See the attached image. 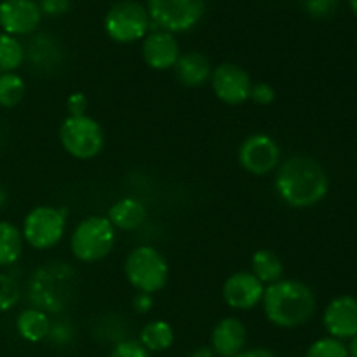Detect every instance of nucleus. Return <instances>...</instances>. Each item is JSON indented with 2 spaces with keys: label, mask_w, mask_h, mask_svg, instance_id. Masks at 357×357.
Masks as SVG:
<instances>
[{
  "label": "nucleus",
  "mask_w": 357,
  "mask_h": 357,
  "mask_svg": "<svg viewBox=\"0 0 357 357\" xmlns=\"http://www.w3.org/2000/svg\"><path fill=\"white\" fill-rule=\"evenodd\" d=\"M274 188L279 199L291 208H312L326 197L330 180L317 160L295 155L279 164Z\"/></svg>",
  "instance_id": "f257e3e1"
},
{
  "label": "nucleus",
  "mask_w": 357,
  "mask_h": 357,
  "mask_svg": "<svg viewBox=\"0 0 357 357\" xmlns=\"http://www.w3.org/2000/svg\"><path fill=\"white\" fill-rule=\"evenodd\" d=\"M265 317L278 328H298L309 323L317 307L316 295L305 282L295 279H281L265 288Z\"/></svg>",
  "instance_id": "f03ea898"
},
{
  "label": "nucleus",
  "mask_w": 357,
  "mask_h": 357,
  "mask_svg": "<svg viewBox=\"0 0 357 357\" xmlns=\"http://www.w3.org/2000/svg\"><path fill=\"white\" fill-rule=\"evenodd\" d=\"M79 279L75 268L63 261H51L31 274L28 281V300L33 309L49 316H59L70 309L75 300Z\"/></svg>",
  "instance_id": "7ed1b4c3"
},
{
  "label": "nucleus",
  "mask_w": 357,
  "mask_h": 357,
  "mask_svg": "<svg viewBox=\"0 0 357 357\" xmlns=\"http://www.w3.org/2000/svg\"><path fill=\"white\" fill-rule=\"evenodd\" d=\"M124 275L136 291L153 295L167 284L169 265L159 250L138 246L126 258Z\"/></svg>",
  "instance_id": "20e7f679"
},
{
  "label": "nucleus",
  "mask_w": 357,
  "mask_h": 357,
  "mask_svg": "<svg viewBox=\"0 0 357 357\" xmlns=\"http://www.w3.org/2000/svg\"><path fill=\"white\" fill-rule=\"evenodd\" d=\"M115 244V229L107 216H87L73 230L70 250L82 264H96L110 255Z\"/></svg>",
  "instance_id": "39448f33"
},
{
  "label": "nucleus",
  "mask_w": 357,
  "mask_h": 357,
  "mask_svg": "<svg viewBox=\"0 0 357 357\" xmlns=\"http://www.w3.org/2000/svg\"><path fill=\"white\" fill-rule=\"evenodd\" d=\"M59 142L73 159L91 160L103 150L105 131L89 115H68L59 128Z\"/></svg>",
  "instance_id": "423d86ee"
},
{
  "label": "nucleus",
  "mask_w": 357,
  "mask_h": 357,
  "mask_svg": "<svg viewBox=\"0 0 357 357\" xmlns=\"http://www.w3.org/2000/svg\"><path fill=\"white\" fill-rule=\"evenodd\" d=\"M66 216L68 213L65 208L37 206L24 216L21 230L23 241L33 250H51L65 236Z\"/></svg>",
  "instance_id": "0eeeda50"
},
{
  "label": "nucleus",
  "mask_w": 357,
  "mask_h": 357,
  "mask_svg": "<svg viewBox=\"0 0 357 357\" xmlns=\"http://www.w3.org/2000/svg\"><path fill=\"white\" fill-rule=\"evenodd\" d=\"M150 28L149 10L138 2L124 0L112 7L105 16V31L119 44H131L146 37Z\"/></svg>",
  "instance_id": "6e6552de"
},
{
  "label": "nucleus",
  "mask_w": 357,
  "mask_h": 357,
  "mask_svg": "<svg viewBox=\"0 0 357 357\" xmlns=\"http://www.w3.org/2000/svg\"><path fill=\"white\" fill-rule=\"evenodd\" d=\"M204 13V0H149L150 20L169 33L190 30L202 20Z\"/></svg>",
  "instance_id": "1a4fd4ad"
},
{
  "label": "nucleus",
  "mask_w": 357,
  "mask_h": 357,
  "mask_svg": "<svg viewBox=\"0 0 357 357\" xmlns=\"http://www.w3.org/2000/svg\"><path fill=\"white\" fill-rule=\"evenodd\" d=\"M239 164L250 174L265 176L278 169L281 164V149L272 136L257 132L241 143Z\"/></svg>",
  "instance_id": "9d476101"
},
{
  "label": "nucleus",
  "mask_w": 357,
  "mask_h": 357,
  "mask_svg": "<svg viewBox=\"0 0 357 357\" xmlns=\"http://www.w3.org/2000/svg\"><path fill=\"white\" fill-rule=\"evenodd\" d=\"M211 86L215 96L227 105H243L250 100L251 77L243 66L222 63L211 72Z\"/></svg>",
  "instance_id": "9b49d317"
},
{
  "label": "nucleus",
  "mask_w": 357,
  "mask_h": 357,
  "mask_svg": "<svg viewBox=\"0 0 357 357\" xmlns=\"http://www.w3.org/2000/svg\"><path fill=\"white\" fill-rule=\"evenodd\" d=\"M42 13L33 0H3L0 3V26L7 35L33 33L40 23Z\"/></svg>",
  "instance_id": "f8f14e48"
},
{
  "label": "nucleus",
  "mask_w": 357,
  "mask_h": 357,
  "mask_svg": "<svg viewBox=\"0 0 357 357\" xmlns=\"http://www.w3.org/2000/svg\"><path fill=\"white\" fill-rule=\"evenodd\" d=\"M265 284L251 272H236L223 284V300L234 310H251L261 303Z\"/></svg>",
  "instance_id": "ddd939ff"
},
{
  "label": "nucleus",
  "mask_w": 357,
  "mask_h": 357,
  "mask_svg": "<svg viewBox=\"0 0 357 357\" xmlns=\"http://www.w3.org/2000/svg\"><path fill=\"white\" fill-rule=\"evenodd\" d=\"M323 324L330 337L345 340L357 335V298L351 295L337 296L328 303Z\"/></svg>",
  "instance_id": "4468645a"
},
{
  "label": "nucleus",
  "mask_w": 357,
  "mask_h": 357,
  "mask_svg": "<svg viewBox=\"0 0 357 357\" xmlns=\"http://www.w3.org/2000/svg\"><path fill=\"white\" fill-rule=\"evenodd\" d=\"M142 54L146 65L153 70H169L174 68L178 58H180V45L173 33L164 30L150 31L143 38Z\"/></svg>",
  "instance_id": "2eb2a0df"
},
{
  "label": "nucleus",
  "mask_w": 357,
  "mask_h": 357,
  "mask_svg": "<svg viewBox=\"0 0 357 357\" xmlns=\"http://www.w3.org/2000/svg\"><path fill=\"white\" fill-rule=\"evenodd\" d=\"M248 342V330L237 317H223L216 323L211 333V345L215 356L236 357L244 351Z\"/></svg>",
  "instance_id": "dca6fc26"
},
{
  "label": "nucleus",
  "mask_w": 357,
  "mask_h": 357,
  "mask_svg": "<svg viewBox=\"0 0 357 357\" xmlns=\"http://www.w3.org/2000/svg\"><path fill=\"white\" fill-rule=\"evenodd\" d=\"M24 58L31 68L40 73H51L61 65V49L51 35H35L24 49Z\"/></svg>",
  "instance_id": "f3484780"
},
{
  "label": "nucleus",
  "mask_w": 357,
  "mask_h": 357,
  "mask_svg": "<svg viewBox=\"0 0 357 357\" xmlns=\"http://www.w3.org/2000/svg\"><path fill=\"white\" fill-rule=\"evenodd\" d=\"M211 63L202 52H185L180 54L174 73L181 86L185 87H201L211 79Z\"/></svg>",
  "instance_id": "a211bd4d"
},
{
  "label": "nucleus",
  "mask_w": 357,
  "mask_h": 357,
  "mask_svg": "<svg viewBox=\"0 0 357 357\" xmlns=\"http://www.w3.org/2000/svg\"><path fill=\"white\" fill-rule=\"evenodd\" d=\"M107 218L115 230L119 229L124 232H131L143 225V222L146 220V208L142 201L135 197L119 199L110 206Z\"/></svg>",
  "instance_id": "6ab92c4d"
},
{
  "label": "nucleus",
  "mask_w": 357,
  "mask_h": 357,
  "mask_svg": "<svg viewBox=\"0 0 357 357\" xmlns=\"http://www.w3.org/2000/svg\"><path fill=\"white\" fill-rule=\"evenodd\" d=\"M51 323L49 316L42 310L28 307V309L21 310V314L16 319V330L23 340L37 344L47 338L49 330H51Z\"/></svg>",
  "instance_id": "aec40b11"
},
{
  "label": "nucleus",
  "mask_w": 357,
  "mask_h": 357,
  "mask_svg": "<svg viewBox=\"0 0 357 357\" xmlns=\"http://www.w3.org/2000/svg\"><path fill=\"white\" fill-rule=\"evenodd\" d=\"M251 274L261 282V284H274L281 281L284 274V265L281 258L271 250H258L251 257Z\"/></svg>",
  "instance_id": "412c9836"
},
{
  "label": "nucleus",
  "mask_w": 357,
  "mask_h": 357,
  "mask_svg": "<svg viewBox=\"0 0 357 357\" xmlns=\"http://www.w3.org/2000/svg\"><path fill=\"white\" fill-rule=\"evenodd\" d=\"M139 344L152 354V352H164L174 344V330L169 323L162 319L150 321L139 331Z\"/></svg>",
  "instance_id": "4be33fe9"
},
{
  "label": "nucleus",
  "mask_w": 357,
  "mask_h": 357,
  "mask_svg": "<svg viewBox=\"0 0 357 357\" xmlns=\"http://www.w3.org/2000/svg\"><path fill=\"white\" fill-rule=\"evenodd\" d=\"M23 236L16 225L0 222V267H10L23 253Z\"/></svg>",
  "instance_id": "5701e85b"
},
{
  "label": "nucleus",
  "mask_w": 357,
  "mask_h": 357,
  "mask_svg": "<svg viewBox=\"0 0 357 357\" xmlns=\"http://www.w3.org/2000/svg\"><path fill=\"white\" fill-rule=\"evenodd\" d=\"M24 61V47L16 37L0 33V75L14 72Z\"/></svg>",
  "instance_id": "b1692460"
},
{
  "label": "nucleus",
  "mask_w": 357,
  "mask_h": 357,
  "mask_svg": "<svg viewBox=\"0 0 357 357\" xmlns=\"http://www.w3.org/2000/svg\"><path fill=\"white\" fill-rule=\"evenodd\" d=\"M26 86L16 72L0 75V107L14 108L23 101Z\"/></svg>",
  "instance_id": "393cba45"
},
{
  "label": "nucleus",
  "mask_w": 357,
  "mask_h": 357,
  "mask_svg": "<svg viewBox=\"0 0 357 357\" xmlns=\"http://www.w3.org/2000/svg\"><path fill=\"white\" fill-rule=\"evenodd\" d=\"M305 357H349L347 345L333 337L319 338L307 349Z\"/></svg>",
  "instance_id": "a878e982"
},
{
  "label": "nucleus",
  "mask_w": 357,
  "mask_h": 357,
  "mask_svg": "<svg viewBox=\"0 0 357 357\" xmlns=\"http://www.w3.org/2000/svg\"><path fill=\"white\" fill-rule=\"evenodd\" d=\"M21 298V289L16 279L0 272V312L13 309Z\"/></svg>",
  "instance_id": "bb28decb"
},
{
  "label": "nucleus",
  "mask_w": 357,
  "mask_h": 357,
  "mask_svg": "<svg viewBox=\"0 0 357 357\" xmlns=\"http://www.w3.org/2000/svg\"><path fill=\"white\" fill-rule=\"evenodd\" d=\"M73 338H75V328L72 326V323L66 319H59L51 323V330H49L45 340H49L54 345H59V347H65V345L72 344Z\"/></svg>",
  "instance_id": "cd10ccee"
},
{
  "label": "nucleus",
  "mask_w": 357,
  "mask_h": 357,
  "mask_svg": "<svg viewBox=\"0 0 357 357\" xmlns=\"http://www.w3.org/2000/svg\"><path fill=\"white\" fill-rule=\"evenodd\" d=\"M108 357H152V354L138 340L124 338L114 345Z\"/></svg>",
  "instance_id": "c85d7f7f"
},
{
  "label": "nucleus",
  "mask_w": 357,
  "mask_h": 357,
  "mask_svg": "<svg viewBox=\"0 0 357 357\" xmlns=\"http://www.w3.org/2000/svg\"><path fill=\"white\" fill-rule=\"evenodd\" d=\"M250 100L253 103L261 105V107H267V105H272L275 101V89L267 82H258L251 86Z\"/></svg>",
  "instance_id": "c756f323"
},
{
  "label": "nucleus",
  "mask_w": 357,
  "mask_h": 357,
  "mask_svg": "<svg viewBox=\"0 0 357 357\" xmlns=\"http://www.w3.org/2000/svg\"><path fill=\"white\" fill-rule=\"evenodd\" d=\"M338 0H305V9L314 17H326L335 13Z\"/></svg>",
  "instance_id": "7c9ffc66"
},
{
  "label": "nucleus",
  "mask_w": 357,
  "mask_h": 357,
  "mask_svg": "<svg viewBox=\"0 0 357 357\" xmlns=\"http://www.w3.org/2000/svg\"><path fill=\"white\" fill-rule=\"evenodd\" d=\"M70 0H40V13L47 14V16H61L68 10Z\"/></svg>",
  "instance_id": "2f4dec72"
},
{
  "label": "nucleus",
  "mask_w": 357,
  "mask_h": 357,
  "mask_svg": "<svg viewBox=\"0 0 357 357\" xmlns=\"http://www.w3.org/2000/svg\"><path fill=\"white\" fill-rule=\"evenodd\" d=\"M66 108H68L70 115H86L87 110V98L86 94L77 91L66 98Z\"/></svg>",
  "instance_id": "473e14b6"
},
{
  "label": "nucleus",
  "mask_w": 357,
  "mask_h": 357,
  "mask_svg": "<svg viewBox=\"0 0 357 357\" xmlns=\"http://www.w3.org/2000/svg\"><path fill=\"white\" fill-rule=\"evenodd\" d=\"M153 307V298L149 293H138V295L132 298V309L138 314H146L150 312Z\"/></svg>",
  "instance_id": "72a5a7b5"
},
{
  "label": "nucleus",
  "mask_w": 357,
  "mask_h": 357,
  "mask_svg": "<svg viewBox=\"0 0 357 357\" xmlns=\"http://www.w3.org/2000/svg\"><path fill=\"white\" fill-rule=\"evenodd\" d=\"M236 357H279L275 352H272L271 349H264V347H257V349H244L241 354H237Z\"/></svg>",
  "instance_id": "f704fd0d"
},
{
  "label": "nucleus",
  "mask_w": 357,
  "mask_h": 357,
  "mask_svg": "<svg viewBox=\"0 0 357 357\" xmlns=\"http://www.w3.org/2000/svg\"><path fill=\"white\" fill-rule=\"evenodd\" d=\"M190 357H215V352H213V349L208 347V345H202V347L195 349L190 354Z\"/></svg>",
  "instance_id": "c9c22d12"
},
{
  "label": "nucleus",
  "mask_w": 357,
  "mask_h": 357,
  "mask_svg": "<svg viewBox=\"0 0 357 357\" xmlns=\"http://www.w3.org/2000/svg\"><path fill=\"white\" fill-rule=\"evenodd\" d=\"M347 351H349V357H357V335L351 338V344L347 345Z\"/></svg>",
  "instance_id": "e433bc0d"
},
{
  "label": "nucleus",
  "mask_w": 357,
  "mask_h": 357,
  "mask_svg": "<svg viewBox=\"0 0 357 357\" xmlns=\"http://www.w3.org/2000/svg\"><path fill=\"white\" fill-rule=\"evenodd\" d=\"M6 202H7V192L3 190L2 187H0V209H2L3 206H6Z\"/></svg>",
  "instance_id": "4c0bfd02"
},
{
  "label": "nucleus",
  "mask_w": 357,
  "mask_h": 357,
  "mask_svg": "<svg viewBox=\"0 0 357 357\" xmlns=\"http://www.w3.org/2000/svg\"><path fill=\"white\" fill-rule=\"evenodd\" d=\"M349 3H351V9H352V13H354L356 16H357V0H349Z\"/></svg>",
  "instance_id": "58836bf2"
}]
</instances>
